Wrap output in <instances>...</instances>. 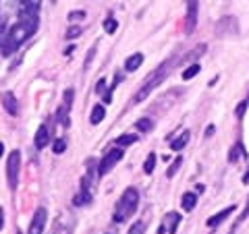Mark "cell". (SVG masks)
Returning <instances> with one entry per match:
<instances>
[{
  "instance_id": "obj_1",
  "label": "cell",
  "mask_w": 249,
  "mask_h": 234,
  "mask_svg": "<svg viewBox=\"0 0 249 234\" xmlns=\"http://www.w3.org/2000/svg\"><path fill=\"white\" fill-rule=\"evenodd\" d=\"M177 62H178V60H177L175 56H173V58H168L166 62H162V65H160V67L156 68V71H154V73L145 79V83L142 85V89H139V91L135 93V96L131 98V106H135V104H139V102H143V100H145L147 96H150V93H152V91H154L156 87H158V85H160V83L164 81L166 77L170 75V71L175 68Z\"/></svg>"
},
{
  "instance_id": "obj_2",
  "label": "cell",
  "mask_w": 249,
  "mask_h": 234,
  "mask_svg": "<svg viewBox=\"0 0 249 234\" xmlns=\"http://www.w3.org/2000/svg\"><path fill=\"white\" fill-rule=\"evenodd\" d=\"M137 205H139V193L133 186H129V189L121 195V201L114 209V222H124L127 217H131L135 214Z\"/></svg>"
},
{
  "instance_id": "obj_3",
  "label": "cell",
  "mask_w": 249,
  "mask_h": 234,
  "mask_svg": "<svg viewBox=\"0 0 249 234\" xmlns=\"http://www.w3.org/2000/svg\"><path fill=\"white\" fill-rule=\"evenodd\" d=\"M37 15H40V2H36V0L31 4L23 6L21 13H19V23L25 27L29 37L37 31V23H40V17H37Z\"/></svg>"
},
{
  "instance_id": "obj_4",
  "label": "cell",
  "mask_w": 249,
  "mask_h": 234,
  "mask_svg": "<svg viewBox=\"0 0 249 234\" xmlns=\"http://www.w3.org/2000/svg\"><path fill=\"white\" fill-rule=\"evenodd\" d=\"M19 170H21V151L15 150L9 153V162H6V178H9L11 191H15L19 184Z\"/></svg>"
},
{
  "instance_id": "obj_5",
  "label": "cell",
  "mask_w": 249,
  "mask_h": 234,
  "mask_svg": "<svg viewBox=\"0 0 249 234\" xmlns=\"http://www.w3.org/2000/svg\"><path fill=\"white\" fill-rule=\"evenodd\" d=\"M123 155H124V151L119 150V147H116V150H110V151H108L104 158H102V162H100L98 174H100V176H106V174L114 168V164H119V162L123 160Z\"/></svg>"
},
{
  "instance_id": "obj_6",
  "label": "cell",
  "mask_w": 249,
  "mask_h": 234,
  "mask_svg": "<svg viewBox=\"0 0 249 234\" xmlns=\"http://www.w3.org/2000/svg\"><path fill=\"white\" fill-rule=\"evenodd\" d=\"M197 13H199V0H187V17H185V31L187 33L196 31Z\"/></svg>"
},
{
  "instance_id": "obj_7",
  "label": "cell",
  "mask_w": 249,
  "mask_h": 234,
  "mask_svg": "<svg viewBox=\"0 0 249 234\" xmlns=\"http://www.w3.org/2000/svg\"><path fill=\"white\" fill-rule=\"evenodd\" d=\"M46 222H48V212H46V207H37L34 217H31L27 234H42L46 228Z\"/></svg>"
},
{
  "instance_id": "obj_8",
  "label": "cell",
  "mask_w": 249,
  "mask_h": 234,
  "mask_svg": "<svg viewBox=\"0 0 249 234\" xmlns=\"http://www.w3.org/2000/svg\"><path fill=\"white\" fill-rule=\"evenodd\" d=\"M73 106V89H67L65 91V100H62V108L56 112V120H60L62 124H69V110H71Z\"/></svg>"
},
{
  "instance_id": "obj_9",
  "label": "cell",
  "mask_w": 249,
  "mask_h": 234,
  "mask_svg": "<svg viewBox=\"0 0 249 234\" xmlns=\"http://www.w3.org/2000/svg\"><path fill=\"white\" fill-rule=\"evenodd\" d=\"M237 19L235 17H222V21L216 25V33L218 35H227V33H231V35H235L237 33Z\"/></svg>"
},
{
  "instance_id": "obj_10",
  "label": "cell",
  "mask_w": 249,
  "mask_h": 234,
  "mask_svg": "<svg viewBox=\"0 0 249 234\" xmlns=\"http://www.w3.org/2000/svg\"><path fill=\"white\" fill-rule=\"evenodd\" d=\"M0 48H2V54L4 56H13L15 52H17V48H19V44L13 40V37L6 33V35H2L0 37Z\"/></svg>"
},
{
  "instance_id": "obj_11",
  "label": "cell",
  "mask_w": 249,
  "mask_h": 234,
  "mask_svg": "<svg viewBox=\"0 0 249 234\" xmlns=\"http://www.w3.org/2000/svg\"><path fill=\"white\" fill-rule=\"evenodd\" d=\"M2 106L6 108V112H9L11 116H17L19 106H17V100H15V96H13L11 91H4L2 93Z\"/></svg>"
},
{
  "instance_id": "obj_12",
  "label": "cell",
  "mask_w": 249,
  "mask_h": 234,
  "mask_svg": "<svg viewBox=\"0 0 249 234\" xmlns=\"http://www.w3.org/2000/svg\"><path fill=\"white\" fill-rule=\"evenodd\" d=\"M232 212H235V205H231V207H227V209H222V212H218L216 216H212V217L208 220V226H210V228H216V226L222 224Z\"/></svg>"
},
{
  "instance_id": "obj_13",
  "label": "cell",
  "mask_w": 249,
  "mask_h": 234,
  "mask_svg": "<svg viewBox=\"0 0 249 234\" xmlns=\"http://www.w3.org/2000/svg\"><path fill=\"white\" fill-rule=\"evenodd\" d=\"M9 35H11L13 40L17 42L19 46H21V44H23V42H25L27 37H29V35H27V31H25V27H23L21 23H15V25L11 27V31H9Z\"/></svg>"
},
{
  "instance_id": "obj_14",
  "label": "cell",
  "mask_w": 249,
  "mask_h": 234,
  "mask_svg": "<svg viewBox=\"0 0 249 234\" xmlns=\"http://www.w3.org/2000/svg\"><path fill=\"white\" fill-rule=\"evenodd\" d=\"M142 65H143V54H139V52H137V54H131V56L124 60V68H127L129 73L137 71V68L142 67Z\"/></svg>"
},
{
  "instance_id": "obj_15",
  "label": "cell",
  "mask_w": 249,
  "mask_h": 234,
  "mask_svg": "<svg viewBox=\"0 0 249 234\" xmlns=\"http://www.w3.org/2000/svg\"><path fill=\"white\" fill-rule=\"evenodd\" d=\"M48 141H50L48 129H46L44 124H42V127L37 129V133H36V147H37V150H44V147L48 145Z\"/></svg>"
},
{
  "instance_id": "obj_16",
  "label": "cell",
  "mask_w": 249,
  "mask_h": 234,
  "mask_svg": "<svg viewBox=\"0 0 249 234\" xmlns=\"http://www.w3.org/2000/svg\"><path fill=\"white\" fill-rule=\"evenodd\" d=\"M89 201H91V193H89V189H85V186H81V191L73 197L75 205H85V203H89Z\"/></svg>"
},
{
  "instance_id": "obj_17",
  "label": "cell",
  "mask_w": 249,
  "mask_h": 234,
  "mask_svg": "<svg viewBox=\"0 0 249 234\" xmlns=\"http://www.w3.org/2000/svg\"><path fill=\"white\" fill-rule=\"evenodd\" d=\"M196 203H197V195L196 193H185L183 195V209L185 212H191V209L196 207Z\"/></svg>"
},
{
  "instance_id": "obj_18",
  "label": "cell",
  "mask_w": 249,
  "mask_h": 234,
  "mask_svg": "<svg viewBox=\"0 0 249 234\" xmlns=\"http://www.w3.org/2000/svg\"><path fill=\"white\" fill-rule=\"evenodd\" d=\"M102 118H104V106H93L91 108V116H89L91 124H100Z\"/></svg>"
},
{
  "instance_id": "obj_19",
  "label": "cell",
  "mask_w": 249,
  "mask_h": 234,
  "mask_svg": "<svg viewBox=\"0 0 249 234\" xmlns=\"http://www.w3.org/2000/svg\"><path fill=\"white\" fill-rule=\"evenodd\" d=\"M187 141H189V133L185 131V133H181V135H178L175 141H173V150H175V151H181L183 147L187 145Z\"/></svg>"
},
{
  "instance_id": "obj_20",
  "label": "cell",
  "mask_w": 249,
  "mask_h": 234,
  "mask_svg": "<svg viewBox=\"0 0 249 234\" xmlns=\"http://www.w3.org/2000/svg\"><path fill=\"white\" fill-rule=\"evenodd\" d=\"M197 73H199V65H196V62H193V65H189V67H187L185 71H183V79L189 81V79H193V77H196Z\"/></svg>"
},
{
  "instance_id": "obj_21",
  "label": "cell",
  "mask_w": 249,
  "mask_h": 234,
  "mask_svg": "<svg viewBox=\"0 0 249 234\" xmlns=\"http://www.w3.org/2000/svg\"><path fill=\"white\" fill-rule=\"evenodd\" d=\"M154 168H156V153H150V155L145 158V164H143L145 174H152V172H154Z\"/></svg>"
},
{
  "instance_id": "obj_22",
  "label": "cell",
  "mask_w": 249,
  "mask_h": 234,
  "mask_svg": "<svg viewBox=\"0 0 249 234\" xmlns=\"http://www.w3.org/2000/svg\"><path fill=\"white\" fill-rule=\"evenodd\" d=\"M166 220H168V224H170V228H168L170 234H175L178 222H181V216H178V214H168V216H166Z\"/></svg>"
},
{
  "instance_id": "obj_23",
  "label": "cell",
  "mask_w": 249,
  "mask_h": 234,
  "mask_svg": "<svg viewBox=\"0 0 249 234\" xmlns=\"http://www.w3.org/2000/svg\"><path fill=\"white\" fill-rule=\"evenodd\" d=\"M135 127L142 131V133H150L152 131V127H154V122L150 120V118H142V120H137V124Z\"/></svg>"
},
{
  "instance_id": "obj_24",
  "label": "cell",
  "mask_w": 249,
  "mask_h": 234,
  "mask_svg": "<svg viewBox=\"0 0 249 234\" xmlns=\"http://www.w3.org/2000/svg\"><path fill=\"white\" fill-rule=\"evenodd\" d=\"M135 141H137V137H135V135H123V137L116 139V143H119V145H124V147L131 145V143H135Z\"/></svg>"
},
{
  "instance_id": "obj_25",
  "label": "cell",
  "mask_w": 249,
  "mask_h": 234,
  "mask_svg": "<svg viewBox=\"0 0 249 234\" xmlns=\"http://www.w3.org/2000/svg\"><path fill=\"white\" fill-rule=\"evenodd\" d=\"M143 230H145V224L143 222H135L129 228V234H143Z\"/></svg>"
},
{
  "instance_id": "obj_26",
  "label": "cell",
  "mask_w": 249,
  "mask_h": 234,
  "mask_svg": "<svg viewBox=\"0 0 249 234\" xmlns=\"http://www.w3.org/2000/svg\"><path fill=\"white\" fill-rule=\"evenodd\" d=\"M67 150V141H65V139H56V143H54V153H62V151H65Z\"/></svg>"
},
{
  "instance_id": "obj_27",
  "label": "cell",
  "mask_w": 249,
  "mask_h": 234,
  "mask_svg": "<svg viewBox=\"0 0 249 234\" xmlns=\"http://www.w3.org/2000/svg\"><path fill=\"white\" fill-rule=\"evenodd\" d=\"M181 164H183V160H181V158H177V160H175V164H173V166H170V168H168V172H166V176H168V178H173V176H175V172H177V170H178V166H181Z\"/></svg>"
},
{
  "instance_id": "obj_28",
  "label": "cell",
  "mask_w": 249,
  "mask_h": 234,
  "mask_svg": "<svg viewBox=\"0 0 249 234\" xmlns=\"http://www.w3.org/2000/svg\"><path fill=\"white\" fill-rule=\"evenodd\" d=\"M239 151H243V145H239V143H237V145H235V147H232V150H231L229 160H231V162H235V160L239 158Z\"/></svg>"
},
{
  "instance_id": "obj_29",
  "label": "cell",
  "mask_w": 249,
  "mask_h": 234,
  "mask_svg": "<svg viewBox=\"0 0 249 234\" xmlns=\"http://www.w3.org/2000/svg\"><path fill=\"white\" fill-rule=\"evenodd\" d=\"M104 29L108 31V33H114V31H116V21H114V19L104 21Z\"/></svg>"
},
{
  "instance_id": "obj_30",
  "label": "cell",
  "mask_w": 249,
  "mask_h": 234,
  "mask_svg": "<svg viewBox=\"0 0 249 234\" xmlns=\"http://www.w3.org/2000/svg\"><path fill=\"white\" fill-rule=\"evenodd\" d=\"M81 33V29L79 27H75V29H69V33H67V37H69V40H73V37H77V35H79Z\"/></svg>"
},
{
  "instance_id": "obj_31",
  "label": "cell",
  "mask_w": 249,
  "mask_h": 234,
  "mask_svg": "<svg viewBox=\"0 0 249 234\" xmlns=\"http://www.w3.org/2000/svg\"><path fill=\"white\" fill-rule=\"evenodd\" d=\"M245 108H247V102H243L239 108H237V116H243V112H245Z\"/></svg>"
},
{
  "instance_id": "obj_32",
  "label": "cell",
  "mask_w": 249,
  "mask_h": 234,
  "mask_svg": "<svg viewBox=\"0 0 249 234\" xmlns=\"http://www.w3.org/2000/svg\"><path fill=\"white\" fill-rule=\"evenodd\" d=\"M247 216H249V201H247V205H245V209H243V214H241V220H239V222H243Z\"/></svg>"
},
{
  "instance_id": "obj_33",
  "label": "cell",
  "mask_w": 249,
  "mask_h": 234,
  "mask_svg": "<svg viewBox=\"0 0 249 234\" xmlns=\"http://www.w3.org/2000/svg\"><path fill=\"white\" fill-rule=\"evenodd\" d=\"M2 226H4V209L0 207V230H2Z\"/></svg>"
},
{
  "instance_id": "obj_34",
  "label": "cell",
  "mask_w": 249,
  "mask_h": 234,
  "mask_svg": "<svg viewBox=\"0 0 249 234\" xmlns=\"http://www.w3.org/2000/svg\"><path fill=\"white\" fill-rule=\"evenodd\" d=\"M212 133H214V127H208V129H206V135H208V137L212 135Z\"/></svg>"
},
{
  "instance_id": "obj_35",
  "label": "cell",
  "mask_w": 249,
  "mask_h": 234,
  "mask_svg": "<svg viewBox=\"0 0 249 234\" xmlns=\"http://www.w3.org/2000/svg\"><path fill=\"white\" fill-rule=\"evenodd\" d=\"M31 2H34V0H21V4H23V6H27V4H31Z\"/></svg>"
},
{
  "instance_id": "obj_36",
  "label": "cell",
  "mask_w": 249,
  "mask_h": 234,
  "mask_svg": "<svg viewBox=\"0 0 249 234\" xmlns=\"http://www.w3.org/2000/svg\"><path fill=\"white\" fill-rule=\"evenodd\" d=\"M2 29H4V19L0 17V31H2Z\"/></svg>"
},
{
  "instance_id": "obj_37",
  "label": "cell",
  "mask_w": 249,
  "mask_h": 234,
  "mask_svg": "<svg viewBox=\"0 0 249 234\" xmlns=\"http://www.w3.org/2000/svg\"><path fill=\"white\" fill-rule=\"evenodd\" d=\"M2 151H4V147H2V143H0V158H2Z\"/></svg>"
},
{
  "instance_id": "obj_38",
  "label": "cell",
  "mask_w": 249,
  "mask_h": 234,
  "mask_svg": "<svg viewBox=\"0 0 249 234\" xmlns=\"http://www.w3.org/2000/svg\"><path fill=\"white\" fill-rule=\"evenodd\" d=\"M17 234H21V232H17Z\"/></svg>"
}]
</instances>
